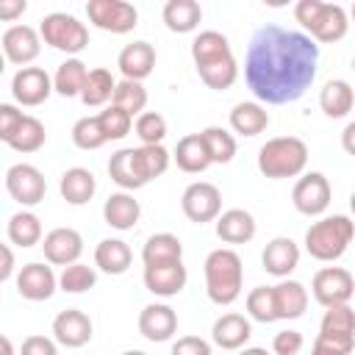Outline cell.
<instances>
[{
    "instance_id": "1",
    "label": "cell",
    "mask_w": 355,
    "mask_h": 355,
    "mask_svg": "<svg viewBox=\"0 0 355 355\" xmlns=\"http://www.w3.org/2000/svg\"><path fill=\"white\" fill-rule=\"evenodd\" d=\"M319 44L300 31H286L275 22L258 28L244 58V80L266 105L294 103L316 78Z\"/></svg>"
},
{
    "instance_id": "2",
    "label": "cell",
    "mask_w": 355,
    "mask_h": 355,
    "mask_svg": "<svg viewBox=\"0 0 355 355\" xmlns=\"http://www.w3.org/2000/svg\"><path fill=\"white\" fill-rule=\"evenodd\" d=\"M191 58H194V67H197V72H200V78L208 89L225 92L239 78V67H236L230 42L219 31L197 33L194 42H191Z\"/></svg>"
},
{
    "instance_id": "3",
    "label": "cell",
    "mask_w": 355,
    "mask_h": 355,
    "mask_svg": "<svg viewBox=\"0 0 355 355\" xmlns=\"http://www.w3.org/2000/svg\"><path fill=\"white\" fill-rule=\"evenodd\" d=\"M241 280H244V266L236 250L219 247L208 252L205 258V291L208 300L216 305H233L241 294Z\"/></svg>"
},
{
    "instance_id": "4",
    "label": "cell",
    "mask_w": 355,
    "mask_h": 355,
    "mask_svg": "<svg viewBox=\"0 0 355 355\" xmlns=\"http://www.w3.org/2000/svg\"><path fill=\"white\" fill-rule=\"evenodd\" d=\"M305 164H308V144L297 136L269 139L258 150V169L263 178H272V180L297 178V175H302Z\"/></svg>"
},
{
    "instance_id": "5",
    "label": "cell",
    "mask_w": 355,
    "mask_h": 355,
    "mask_svg": "<svg viewBox=\"0 0 355 355\" xmlns=\"http://www.w3.org/2000/svg\"><path fill=\"white\" fill-rule=\"evenodd\" d=\"M352 236H355V222L349 216L341 214L324 216L305 230V250L316 261H336L347 252Z\"/></svg>"
},
{
    "instance_id": "6",
    "label": "cell",
    "mask_w": 355,
    "mask_h": 355,
    "mask_svg": "<svg viewBox=\"0 0 355 355\" xmlns=\"http://www.w3.org/2000/svg\"><path fill=\"white\" fill-rule=\"evenodd\" d=\"M39 36L44 44L61 50V53H80L86 44H89V31L86 25L72 17V14H64V11H55V14H47L39 25Z\"/></svg>"
},
{
    "instance_id": "7",
    "label": "cell",
    "mask_w": 355,
    "mask_h": 355,
    "mask_svg": "<svg viewBox=\"0 0 355 355\" xmlns=\"http://www.w3.org/2000/svg\"><path fill=\"white\" fill-rule=\"evenodd\" d=\"M89 22L108 33H130L139 25V11L125 0H89L86 3Z\"/></svg>"
},
{
    "instance_id": "8",
    "label": "cell",
    "mask_w": 355,
    "mask_h": 355,
    "mask_svg": "<svg viewBox=\"0 0 355 355\" xmlns=\"http://www.w3.org/2000/svg\"><path fill=\"white\" fill-rule=\"evenodd\" d=\"M311 291H313V300L324 308L347 305L355 294V277L341 266H324L313 275Z\"/></svg>"
},
{
    "instance_id": "9",
    "label": "cell",
    "mask_w": 355,
    "mask_h": 355,
    "mask_svg": "<svg viewBox=\"0 0 355 355\" xmlns=\"http://www.w3.org/2000/svg\"><path fill=\"white\" fill-rule=\"evenodd\" d=\"M180 208H183L189 222L205 225V222L219 219V214H222V194H219V189L214 183L197 180V183L186 186V191L180 197Z\"/></svg>"
},
{
    "instance_id": "10",
    "label": "cell",
    "mask_w": 355,
    "mask_h": 355,
    "mask_svg": "<svg viewBox=\"0 0 355 355\" xmlns=\"http://www.w3.org/2000/svg\"><path fill=\"white\" fill-rule=\"evenodd\" d=\"M6 191L19 205H39L44 200L47 180L33 164H14L6 172Z\"/></svg>"
},
{
    "instance_id": "11",
    "label": "cell",
    "mask_w": 355,
    "mask_h": 355,
    "mask_svg": "<svg viewBox=\"0 0 355 355\" xmlns=\"http://www.w3.org/2000/svg\"><path fill=\"white\" fill-rule=\"evenodd\" d=\"M330 180L322 175V172H308L302 175L297 183H294V191H291V202L300 214L305 216H319L327 211L330 205Z\"/></svg>"
},
{
    "instance_id": "12",
    "label": "cell",
    "mask_w": 355,
    "mask_h": 355,
    "mask_svg": "<svg viewBox=\"0 0 355 355\" xmlns=\"http://www.w3.org/2000/svg\"><path fill=\"white\" fill-rule=\"evenodd\" d=\"M50 92H55L53 78L42 67H22L11 78V94L19 105H42L50 97Z\"/></svg>"
},
{
    "instance_id": "13",
    "label": "cell",
    "mask_w": 355,
    "mask_h": 355,
    "mask_svg": "<svg viewBox=\"0 0 355 355\" xmlns=\"http://www.w3.org/2000/svg\"><path fill=\"white\" fill-rule=\"evenodd\" d=\"M319 338L341 347L344 352H352L355 347V311L349 305H333L324 311L319 324Z\"/></svg>"
},
{
    "instance_id": "14",
    "label": "cell",
    "mask_w": 355,
    "mask_h": 355,
    "mask_svg": "<svg viewBox=\"0 0 355 355\" xmlns=\"http://www.w3.org/2000/svg\"><path fill=\"white\" fill-rule=\"evenodd\" d=\"M44 258L53 266H72L83 252V239L75 227H53L42 241Z\"/></svg>"
},
{
    "instance_id": "15",
    "label": "cell",
    "mask_w": 355,
    "mask_h": 355,
    "mask_svg": "<svg viewBox=\"0 0 355 355\" xmlns=\"http://www.w3.org/2000/svg\"><path fill=\"white\" fill-rule=\"evenodd\" d=\"M58 288V277L53 272V266L47 263H25L17 275V291L19 297L31 300V302H42V300H50Z\"/></svg>"
},
{
    "instance_id": "16",
    "label": "cell",
    "mask_w": 355,
    "mask_h": 355,
    "mask_svg": "<svg viewBox=\"0 0 355 355\" xmlns=\"http://www.w3.org/2000/svg\"><path fill=\"white\" fill-rule=\"evenodd\" d=\"M92 330H94L92 319L78 308H67L53 319V338L61 347H69V349H78V347L89 344L92 341Z\"/></svg>"
},
{
    "instance_id": "17",
    "label": "cell",
    "mask_w": 355,
    "mask_h": 355,
    "mask_svg": "<svg viewBox=\"0 0 355 355\" xmlns=\"http://www.w3.org/2000/svg\"><path fill=\"white\" fill-rule=\"evenodd\" d=\"M42 50V36L39 31H33L31 25H11L3 33V53L11 64H31Z\"/></svg>"
},
{
    "instance_id": "18",
    "label": "cell",
    "mask_w": 355,
    "mask_h": 355,
    "mask_svg": "<svg viewBox=\"0 0 355 355\" xmlns=\"http://www.w3.org/2000/svg\"><path fill=\"white\" fill-rule=\"evenodd\" d=\"M178 330V313L164 302H150L139 313V333L147 341H169Z\"/></svg>"
},
{
    "instance_id": "19",
    "label": "cell",
    "mask_w": 355,
    "mask_h": 355,
    "mask_svg": "<svg viewBox=\"0 0 355 355\" xmlns=\"http://www.w3.org/2000/svg\"><path fill=\"white\" fill-rule=\"evenodd\" d=\"M116 67H119L125 80H139L141 83L155 69V50H153V44L150 42H130V44H125L119 50Z\"/></svg>"
},
{
    "instance_id": "20",
    "label": "cell",
    "mask_w": 355,
    "mask_h": 355,
    "mask_svg": "<svg viewBox=\"0 0 355 355\" xmlns=\"http://www.w3.org/2000/svg\"><path fill=\"white\" fill-rule=\"evenodd\" d=\"M189 275L183 261L175 263H161V266H144V286L155 297H175L183 291Z\"/></svg>"
},
{
    "instance_id": "21",
    "label": "cell",
    "mask_w": 355,
    "mask_h": 355,
    "mask_svg": "<svg viewBox=\"0 0 355 355\" xmlns=\"http://www.w3.org/2000/svg\"><path fill=\"white\" fill-rule=\"evenodd\" d=\"M261 261H263V269H266L269 275L286 280V277L297 269V263H300V247H297L288 236H277V239H272V241L263 247Z\"/></svg>"
},
{
    "instance_id": "22",
    "label": "cell",
    "mask_w": 355,
    "mask_h": 355,
    "mask_svg": "<svg viewBox=\"0 0 355 355\" xmlns=\"http://www.w3.org/2000/svg\"><path fill=\"white\" fill-rule=\"evenodd\" d=\"M347 28H349L347 11L338 3H322V11H319V17H316V22L311 25L308 33H311L313 42L333 44V42L347 36Z\"/></svg>"
},
{
    "instance_id": "23",
    "label": "cell",
    "mask_w": 355,
    "mask_h": 355,
    "mask_svg": "<svg viewBox=\"0 0 355 355\" xmlns=\"http://www.w3.org/2000/svg\"><path fill=\"white\" fill-rule=\"evenodd\" d=\"M272 297H275L277 319H300L308 308V288L288 277L280 280L277 286H272Z\"/></svg>"
},
{
    "instance_id": "24",
    "label": "cell",
    "mask_w": 355,
    "mask_h": 355,
    "mask_svg": "<svg viewBox=\"0 0 355 355\" xmlns=\"http://www.w3.org/2000/svg\"><path fill=\"white\" fill-rule=\"evenodd\" d=\"M211 336H214V344L222 349H241L252 336V324L241 313H222L214 322Z\"/></svg>"
},
{
    "instance_id": "25",
    "label": "cell",
    "mask_w": 355,
    "mask_h": 355,
    "mask_svg": "<svg viewBox=\"0 0 355 355\" xmlns=\"http://www.w3.org/2000/svg\"><path fill=\"white\" fill-rule=\"evenodd\" d=\"M141 216V205L139 200H133V194L128 191H116L105 200L103 205V219L105 225H111L114 230H133L136 222Z\"/></svg>"
},
{
    "instance_id": "26",
    "label": "cell",
    "mask_w": 355,
    "mask_h": 355,
    "mask_svg": "<svg viewBox=\"0 0 355 355\" xmlns=\"http://www.w3.org/2000/svg\"><path fill=\"white\" fill-rule=\"evenodd\" d=\"M216 236L225 244H247L255 236V219L244 208H230L216 219Z\"/></svg>"
},
{
    "instance_id": "27",
    "label": "cell",
    "mask_w": 355,
    "mask_h": 355,
    "mask_svg": "<svg viewBox=\"0 0 355 355\" xmlns=\"http://www.w3.org/2000/svg\"><path fill=\"white\" fill-rule=\"evenodd\" d=\"M178 169L189 172V175H197V172H205L211 166V155L205 150V141L200 133H189L183 136L178 144H175V153H172Z\"/></svg>"
},
{
    "instance_id": "28",
    "label": "cell",
    "mask_w": 355,
    "mask_h": 355,
    "mask_svg": "<svg viewBox=\"0 0 355 355\" xmlns=\"http://www.w3.org/2000/svg\"><path fill=\"white\" fill-rule=\"evenodd\" d=\"M58 191H61V197H64L69 205H86V202L94 197V191H97V180H94V175H92L89 169L72 166V169H67V172L61 175Z\"/></svg>"
},
{
    "instance_id": "29",
    "label": "cell",
    "mask_w": 355,
    "mask_h": 355,
    "mask_svg": "<svg viewBox=\"0 0 355 355\" xmlns=\"http://www.w3.org/2000/svg\"><path fill=\"white\" fill-rule=\"evenodd\" d=\"M169 153L164 144H139L133 147V164H136V172L141 178V183L147 186L150 180L161 178L166 169H169Z\"/></svg>"
},
{
    "instance_id": "30",
    "label": "cell",
    "mask_w": 355,
    "mask_h": 355,
    "mask_svg": "<svg viewBox=\"0 0 355 355\" xmlns=\"http://www.w3.org/2000/svg\"><path fill=\"white\" fill-rule=\"evenodd\" d=\"M141 261H144V266H161V263L183 261V244L172 233H155V236H150L144 241Z\"/></svg>"
},
{
    "instance_id": "31",
    "label": "cell",
    "mask_w": 355,
    "mask_h": 355,
    "mask_svg": "<svg viewBox=\"0 0 355 355\" xmlns=\"http://www.w3.org/2000/svg\"><path fill=\"white\" fill-rule=\"evenodd\" d=\"M355 105V92L347 80H327L319 92V108L330 116V119H341L352 111Z\"/></svg>"
},
{
    "instance_id": "32",
    "label": "cell",
    "mask_w": 355,
    "mask_h": 355,
    "mask_svg": "<svg viewBox=\"0 0 355 355\" xmlns=\"http://www.w3.org/2000/svg\"><path fill=\"white\" fill-rule=\"evenodd\" d=\"M230 128L239 136H258L269 128V111L261 103H236L230 111Z\"/></svg>"
},
{
    "instance_id": "33",
    "label": "cell",
    "mask_w": 355,
    "mask_h": 355,
    "mask_svg": "<svg viewBox=\"0 0 355 355\" xmlns=\"http://www.w3.org/2000/svg\"><path fill=\"white\" fill-rule=\"evenodd\" d=\"M94 263L105 275H122L133 263V252L122 239H103L94 250Z\"/></svg>"
},
{
    "instance_id": "34",
    "label": "cell",
    "mask_w": 355,
    "mask_h": 355,
    "mask_svg": "<svg viewBox=\"0 0 355 355\" xmlns=\"http://www.w3.org/2000/svg\"><path fill=\"white\" fill-rule=\"evenodd\" d=\"M161 17L172 33H191L202 19V8L197 0H169Z\"/></svg>"
},
{
    "instance_id": "35",
    "label": "cell",
    "mask_w": 355,
    "mask_h": 355,
    "mask_svg": "<svg viewBox=\"0 0 355 355\" xmlns=\"http://www.w3.org/2000/svg\"><path fill=\"white\" fill-rule=\"evenodd\" d=\"M86 78H89V69L80 58H67L55 75H53V89L61 94V97H80L83 86H86Z\"/></svg>"
},
{
    "instance_id": "36",
    "label": "cell",
    "mask_w": 355,
    "mask_h": 355,
    "mask_svg": "<svg viewBox=\"0 0 355 355\" xmlns=\"http://www.w3.org/2000/svg\"><path fill=\"white\" fill-rule=\"evenodd\" d=\"M6 233H8V241H11V244H17V247L25 250V247H33V244L42 241V222H39V216L31 214V211H17V214L8 219Z\"/></svg>"
},
{
    "instance_id": "37",
    "label": "cell",
    "mask_w": 355,
    "mask_h": 355,
    "mask_svg": "<svg viewBox=\"0 0 355 355\" xmlns=\"http://www.w3.org/2000/svg\"><path fill=\"white\" fill-rule=\"evenodd\" d=\"M114 92H116L114 75L108 69L97 67V69H89L86 86L80 92V100H83V105H105L108 100H114Z\"/></svg>"
},
{
    "instance_id": "38",
    "label": "cell",
    "mask_w": 355,
    "mask_h": 355,
    "mask_svg": "<svg viewBox=\"0 0 355 355\" xmlns=\"http://www.w3.org/2000/svg\"><path fill=\"white\" fill-rule=\"evenodd\" d=\"M108 175H111V180H114L119 189H125V191H133V189H141V186H144L141 178H139V172H136V164H133V147H122V150H116V153L111 155V161H108Z\"/></svg>"
},
{
    "instance_id": "39",
    "label": "cell",
    "mask_w": 355,
    "mask_h": 355,
    "mask_svg": "<svg viewBox=\"0 0 355 355\" xmlns=\"http://www.w3.org/2000/svg\"><path fill=\"white\" fill-rule=\"evenodd\" d=\"M200 136L205 141V150L211 155V164H227V161H233V155H236V139H233L230 130H225L219 125H211V128L200 130Z\"/></svg>"
},
{
    "instance_id": "40",
    "label": "cell",
    "mask_w": 355,
    "mask_h": 355,
    "mask_svg": "<svg viewBox=\"0 0 355 355\" xmlns=\"http://www.w3.org/2000/svg\"><path fill=\"white\" fill-rule=\"evenodd\" d=\"M111 105L128 111L130 116H141L144 114V105H147V89L139 83V80H119L116 83V92H114V100Z\"/></svg>"
},
{
    "instance_id": "41",
    "label": "cell",
    "mask_w": 355,
    "mask_h": 355,
    "mask_svg": "<svg viewBox=\"0 0 355 355\" xmlns=\"http://www.w3.org/2000/svg\"><path fill=\"white\" fill-rule=\"evenodd\" d=\"M44 139H47L44 125H42L36 116H28V114H25V122H22L19 130L11 136L8 147L17 150V153H36V150H42Z\"/></svg>"
},
{
    "instance_id": "42",
    "label": "cell",
    "mask_w": 355,
    "mask_h": 355,
    "mask_svg": "<svg viewBox=\"0 0 355 355\" xmlns=\"http://www.w3.org/2000/svg\"><path fill=\"white\" fill-rule=\"evenodd\" d=\"M94 283H97V272L80 261L72 266H64V272L58 277V288L67 294H83V291L94 288Z\"/></svg>"
},
{
    "instance_id": "43",
    "label": "cell",
    "mask_w": 355,
    "mask_h": 355,
    "mask_svg": "<svg viewBox=\"0 0 355 355\" xmlns=\"http://www.w3.org/2000/svg\"><path fill=\"white\" fill-rule=\"evenodd\" d=\"M108 139L103 133V125H100V116H80L75 125H72V144L80 147V150H97L103 147Z\"/></svg>"
},
{
    "instance_id": "44",
    "label": "cell",
    "mask_w": 355,
    "mask_h": 355,
    "mask_svg": "<svg viewBox=\"0 0 355 355\" xmlns=\"http://www.w3.org/2000/svg\"><path fill=\"white\" fill-rule=\"evenodd\" d=\"M247 313L255 319V322H277V313H275V297H272V286H258L247 294Z\"/></svg>"
},
{
    "instance_id": "45",
    "label": "cell",
    "mask_w": 355,
    "mask_h": 355,
    "mask_svg": "<svg viewBox=\"0 0 355 355\" xmlns=\"http://www.w3.org/2000/svg\"><path fill=\"white\" fill-rule=\"evenodd\" d=\"M97 116H100V125H103V133H105L108 141L125 139V136L130 133V128H133V116H130L128 111L116 108V105H108V108L100 111Z\"/></svg>"
},
{
    "instance_id": "46",
    "label": "cell",
    "mask_w": 355,
    "mask_h": 355,
    "mask_svg": "<svg viewBox=\"0 0 355 355\" xmlns=\"http://www.w3.org/2000/svg\"><path fill=\"white\" fill-rule=\"evenodd\" d=\"M136 136L141 144H161L166 136V119L158 111H144L141 116H136Z\"/></svg>"
},
{
    "instance_id": "47",
    "label": "cell",
    "mask_w": 355,
    "mask_h": 355,
    "mask_svg": "<svg viewBox=\"0 0 355 355\" xmlns=\"http://www.w3.org/2000/svg\"><path fill=\"white\" fill-rule=\"evenodd\" d=\"M25 122V114L17 108V105H11V103H3L0 105V139L8 144L11 141V136L19 130V125Z\"/></svg>"
},
{
    "instance_id": "48",
    "label": "cell",
    "mask_w": 355,
    "mask_h": 355,
    "mask_svg": "<svg viewBox=\"0 0 355 355\" xmlns=\"http://www.w3.org/2000/svg\"><path fill=\"white\" fill-rule=\"evenodd\" d=\"M302 344L305 341H302V333L300 330H280L272 338V352L275 355H300Z\"/></svg>"
},
{
    "instance_id": "49",
    "label": "cell",
    "mask_w": 355,
    "mask_h": 355,
    "mask_svg": "<svg viewBox=\"0 0 355 355\" xmlns=\"http://www.w3.org/2000/svg\"><path fill=\"white\" fill-rule=\"evenodd\" d=\"M172 355H211V344L200 336H180L172 344Z\"/></svg>"
},
{
    "instance_id": "50",
    "label": "cell",
    "mask_w": 355,
    "mask_h": 355,
    "mask_svg": "<svg viewBox=\"0 0 355 355\" xmlns=\"http://www.w3.org/2000/svg\"><path fill=\"white\" fill-rule=\"evenodd\" d=\"M58 341L47 336H28L19 347V355H58Z\"/></svg>"
},
{
    "instance_id": "51",
    "label": "cell",
    "mask_w": 355,
    "mask_h": 355,
    "mask_svg": "<svg viewBox=\"0 0 355 355\" xmlns=\"http://www.w3.org/2000/svg\"><path fill=\"white\" fill-rule=\"evenodd\" d=\"M319 11H322V0H300V3L294 6V19H297L305 31H311V25L316 22Z\"/></svg>"
},
{
    "instance_id": "52",
    "label": "cell",
    "mask_w": 355,
    "mask_h": 355,
    "mask_svg": "<svg viewBox=\"0 0 355 355\" xmlns=\"http://www.w3.org/2000/svg\"><path fill=\"white\" fill-rule=\"evenodd\" d=\"M25 8H28L25 0H0V19L11 22V19H17L19 14H25Z\"/></svg>"
},
{
    "instance_id": "53",
    "label": "cell",
    "mask_w": 355,
    "mask_h": 355,
    "mask_svg": "<svg viewBox=\"0 0 355 355\" xmlns=\"http://www.w3.org/2000/svg\"><path fill=\"white\" fill-rule=\"evenodd\" d=\"M311 355H349V352H344L341 347H336V344H330V341H324V338L316 336V341L311 347Z\"/></svg>"
},
{
    "instance_id": "54",
    "label": "cell",
    "mask_w": 355,
    "mask_h": 355,
    "mask_svg": "<svg viewBox=\"0 0 355 355\" xmlns=\"http://www.w3.org/2000/svg\"><path fill=\"white\" fill-rule=\"evenodd\" d=\"M14 275V252L8 244H3V269H0V280H8Z\"/></svg>"
},
{
    "instance_id": "55",
    "label": "cell",
    "mask_w": 355,
    "mask_h": 355,
    "mask_svg": "<svg viewBox=\"0 0 355 355\" xmlns=\"http://www.w3.org/2000/svg\"><path fill=\"white\" fill-rule=\"evenodd\" d=\"M341 147H344L349 155H355V122H349V125L341 130Z\"/></svg>"
},
{
    "instance_id": "56",
    "label": "cell",
    "mask_w": 355,
    "mask_h": 355,
    "mask_svg": "<svg viewBox=\"0 0 355 355\" xmlns=\"http://www.w3.org/2000/svg\"><path fill=\"white\" fill-rule=\"evenodd\" d=\"M0 344H3V355H14V347H11V338L8 336H3Z\"/></svg>"
},
{
    "instance_id": "57",
    "label": "cell",
    "mask_w": 355,
    "mask_h": 355,
    "mask_svg": "<svg viewBox=\"0 0 355 355\" xmlns=\"http://www.w3.org/2000/svg\"><path fill=\"white\" fill-rule=\"evenodd\" d=\"M239 355H269L266 349H261V347H247V349H241Z\"/></svg>"
},
{
    "instance_id": "58",
    "label": "cell",
    "mask_w": 355,
    "mask_h": 355,
    "mask_svg": "<svg viewBox=\"0 0 355 355\" xmlns=\"http://www.w3.org/2000/svg\"><path fill=\"white\" fill-rule=\"evenodd\" d=\"M122 355H147V352H141V349H128V352H122Z\"/></svg>"
},
{
    "instance_id": "59",
    "label": "cell",
    "mask_w": 355,
    "mask_h": 355,
    "mask_svg": "<svg viewBox=\"0 0 355 355\" xmlns=\"http://www.w3.org/2000/svg\"><path fill=\"white\" fill-rule=\"evenodd\" d=\"M349 208H352V214H355V191H352V197H349Z\"/></svg>"
},
{
    "instance_id": "60",
    "label": "cell",
    "mask_w": 355,
    "mask_h": 355,
    "mask_svg": "<svg viewBox=\"0 0 355 355\" xmlns=\"http://www.w3.org/2000/svg\"><path fill=\"white\" fill-rule=\"evenodd\" d=\"M349 17H352V22H355V3H352V8H349Z\"/></svg>"
},
{
    "instance_id": "61",
    "label": "cell",
    "mask_w": 355,
    "mask_h": 355,
    "mask_svg": "<svg viewBox=\"0 0 355 355\" xmlns=\"http://www.w3.org/2000/svg\"><path fill=\"white\" fill-rule=\"evenodd\" d=\"M352 72H355V58H352Z\"/></svg>"
}]
</instances>
